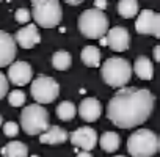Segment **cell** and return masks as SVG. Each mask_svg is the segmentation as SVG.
<instances>
[{"label":"cell","mask_w":160,"mask_h":157,"mask_svg":"<svg viewBox=\"0 0 160 157\" xmlns=\"http://www.w3.org/2000/svg\"><path fill=\"white\" fill-rule=\"evenodd\" d=\"M25 99H27V96H25V93L21 91V90H14V91H11L10 96H8V102H10V105H13V107H22V105L25 104Z\"/></svg>","instance_id":"603a6c76"},{"label":"cell","mask_w":160,"mask_h":157,"mask_svg":"<svg viewBox=\"0 0 160 157\" xmlns=\"http://www.w3.org/2000/svg\"><path fill=\"white\" fill-rule=\"evenodd\" d=\"M14 18H16V21H18L19 24H28L30 19H32V13H30V10H27V8H19V10H16Z\"/></svg>","instance_id":"cb8c5ba5"},{"label":"cell","mask_w":160,"mask_h":157,"mask_svg":"<svg viewBox=\"0 0 160 157\" xmlns=\"http://www.w3.org/2000/svg\"><path fill=\"white\" fill-rule=\"evenodd\" d=\"M99 41H101V46H107V39H105V36H104V38H101Z\"/></svg>","instance_id":"4dcf8cb0"},{"label":"cell","mask_w":160,"mask_h":157,"mask_svg":"<svg viewBox=\"0 0 160 157\" xmlns=\"http://www.w3.org/2000/svg\"><path fill=\"white\" fill-rule=\"evenodd\" d=\"M135 30L140 35H152L160 38V14L152 10H143L137 18Z\"/></svg>","instance_id":"ba28073f"},{"label":"cell","mask_w":160,"mask_h":157,"mask_svg":"<svg viewBox=\"0 0 160 157\" xmlns=\"http://www.w3.org/2000/svg\"><path fill=\"white\" fill-rule=\"evenodd\" d=\"M80 58H82V61L87 66L98 68L101 63V50L94 46H87V47H83L82 53H80Z\"/></svg>","instance_id":"ac0fdd59"},{"label":"cell","mask_w":160,"mask_h":157,"mask_svg":"<svg viewBox=\"0 0 160 157\" xmlns=\"http://www.w3.org/2000/svg\"><path fill=\"white\" fill-rule=\"evenodd\" d=\"M22 130L28 135H41L49 129V113L39 104H30L21 113Z\"/></svg>","instance_id":"8992f818"},{"label":"cell","mask_w":160,"mask_h":157,"mask_svg":"<svg viewBox=\"0 0 160 157\" xmlns=\"http://www.w3.org/2000/svg\"><path fill=\"white\" fill-rule=\"evenodd\" d=\"M32 77H33V71L27 61H14L10 64L7 78H10L11 84L18 87H24L28 82H32Z\"/></svg>","instance_id":"30bf717a"},{"label":"cell","mask_w":160,"mask_h":157,"mask_svg":"<svg viewBox=\"0 0 160 157\" xmlns=\"http://www.w3.org/2000/svg\"><path fill=\"white\" fill-rule=\"evenodd\" d=\"M132 71H135V74L141 78V80H151L152 75H154V66H152V61L141 55L135 60V64L132 68Z\"/></svg>","instance_id":"2e32d148"},{"label":"cell","mask_w":160,"mask_h":157,"mask_svg":"<svg viewBox=\"0 0 160 157\" xmlns=\"http://www.w3.org/2000/svg\"><path fill=\"white\" fill-rule=\"evenodd\" d=\"M68 138V132L60 126H49V129L39 135V141L44 144H61Z\"/></svg>","instance_id":"9a60e30c"},{"label":"cell","mask_w":160,"mask_h":157,"mask_svg":"<svg viewBox=\"0 0 160 157\" xmlns=\"http://www.w3.org/2000/svg\"><path fill=\"white\" fill-rule=\"evenodd\" d=\"M32 7V16L39 27L53 28L61 22L63 10L57 0H33Z\"/></svg>","instance_id":"277c9868"},{"label":"cell","mask_w":160,"mask_h":157,"mask_svg":"<svg viewBox=\"0 0 160 157\" xmlns=\"http://www.w3.org/2000/svg\"><path fill=\"white\" fill-rule=\"evenodd\" d=\"M30 93L36 104H50L53 102L60 94V85L55 78L47 75H39L32 82Z\"/></svg>","instance_id":"52a82bcc"},{"label":"cell","mask_w":160,"mask_h":157,"mask_svg":"<svg viewBox=\"0 0 160 157\" xmlns=\"http://www.w3.org/2000/svg\"><path fill=\"white\" fill-rule=\"evenodd\" d=\"M158 137L149 129L135 130L127 140V151L132 157H152L158 151Z\"/></svg>","instance_id":"3957f363"},{"label":"cell","mask_w":160,"mask_h":157,"mask_svg":"<svg viewBox=\"0 0 160 157\" xmlns=\"http://www.w3.org/2000/svg\"><path fill=\"white\" fill-rule=\"evenodd\" d=\"M52 64H53V68L58 69V71L68 69V68L71 66V55H69V52H66V50H58V52H55L53 57H52Z\"/></svg>","instance_id":"7402d4cb"},{"label":"cell","mask_w":160,"mask_h":157,"mask_svg":"<svg viewBox=\"0 0 160 157\" xmlns=\"http://www.w3.org/2000/svg\"><path fill=\"white\" fill-rule=\"evenodd\" d=\"M39 41H41V35L35 24H27L25 27L16 32L14 43L19 44L22 49H33L36 44H39Z\"/></svg>","instance_id":"4fadbf2b"},{"label":"cell","mask_w":160,"mask_h":157,"mask_svg":"<svg viewBox=\"0 0 160 157\" xmlns=\"http://www.w3.org/2000/svg\"><path fill=\"white\" fill-rule=\"evenodd\" d=\"M154 60L155 61H160V46H155L154 47Z\"/></svg>","instance_id":"83f0119b"},{"label":"cell","mask_w":160,"mask_h":157,"mask_svg":"<svg viewBox=\"0 0 160 157\" xmlns=\"http://www.w3.org/2000/svg\"><path fill=\"white\" fill-rule=\"evenodd\" d=\"M119 143H121V138L116 132H104L99 138V144L101 148L105 151V152H115L118 148H119Z\"/></svg>","instance_id":"e0dca14e"},{"label":"cell","mask_w":160,"mask_h":157,"mask_svg":"<svg viewBox=\"0 0 160 157\" xmlns=\"http://www.w3.org/2000/svg\"><path fill=\"white\" fill-rule=\"evenodd\" d=\"M7 94H8V78L0 71V99H3Z\"/></svg>","instance_id":"484cf974"},{"label":"cell","mask_w":160,"mask_h":157,"mask_svg":"<svg viewBox=\"0 0 160 157\" xmlns=\"http://www.w3.org/2000/svg\"><path fill=\"white\" fill-rule=\"evenodd\" d=\"M71 143L85 152H90L98 144V134L93 127H78L72 132Z\"/></svg>","instance_id":"9c48e42d"},{"label":"cell","mask_w":160,"mask_h":157,"mask_svg":"<svg viewBox=\"0 0 160 157\" xmlns=\"http://www.w3.org/2000/svg\"><path fill=\"white\" fill-rule=\"evenodd\" d=\"M75 105L72 104V102H69V101H63L58 107H57V110H55V113H57V116L60 118V119H63V121H71L74 116H75Z\"/></svg>","instance_id":"44dd1931"},{"label":"cell","mask_w":160,"mask_h":157,"mask_svg":"<svg viewBox=\"0 0 160 157\" xmlns=\"http://www.w3.org/2000/svg\"><path fill=\"white\" fill-rule=\"evenodd\" d=\"M16 52H18V47H16L14 38L10 33L0 30V68L10 66L16 58Z\"/></svg>","instance_id":"7c38bea8"},{"label":"cell","mask_w":160,"mask_h":157,"mask_svg":"<svg viewBox=\"0 0 160 157\" xmlns=\"http://www.w3.org/2000/svg\"><path fill=\"white\" fill-rule=\"evenodd\" d=\"M78 30L85 38L101 39L108 32V19L102 11L94 8L85 10L78 18Z\"/></svg>","instance_id":"5b68a950"},{"label":"cell","mask_w":160,"mask_h":157,"mask_svg":"<svg viewBox=\"0 0 160 157\" xmlns=\"http://www.w3.org/2000/svg\"><path fill=\"white\" fill-rule=\"evenodd\" d=\"M102 78L112 88H122L132 77V64L126 58L110 57L101 68Z\"/></svg>","instance_id":"7a4b0ae2"},{"label":"cell","mask_w":160,"mask_h":157,"mask_svg":"<svg viewBox=\"0 0 160 157\" xmlns=\"http://www.w3.org/2000/svg\"><path fill=\"white\" fill-rule=\"evenodd\" d=\"M2 154H5L7 157H27L28 155V148L22 141H10L2 149Z\"/></svg>","instance_id":"d6986e66"},{"label":"cell","mask_w":160,"mask_h":157,"mask_svg":"<svg viewBox=\"0 0 160 157\" xmlns=\"http://www.w3.org/2000/svg\"><path fill=\"white\" fill-rule=\"evenodd\" d=\"M154 94L143 88H122L107 105L108 119L121 129H132L143 124L154 110Z\"/></svg>","instance_id":"6da1fadb"},{"label":"cell","mask_w":160,"mask_h":157,"mask_svg":"<svg viewBox=\"0 0 160 157\" xmlns=\"http://www.w3.org/2000/svg\"><path fill=\"white\" fill-rule=\"evenodd\" d=\"M68 3L69 5H80L82 2H80V0H68Z\"/></svg>","instance_id":"f546056e"},{"label":"cell","mask_w":160,"mask_h":157,"mask_svg":"<svg viewBox=\"0 0 160 157\" xmlns=\"http://www.w3.org/2000/svg\"><path fill=\"white\" fill-rule=\"evenodd\" d=\"M32 157H39V155H32Z\"/></svg>","instance_id":"d6a6232c"},{"label":"cell","mask_w":160,"mask_h":157,"mask_svg":"<svg viewBox=\"0 0 160 157\" xmlns=\"http://www.w3.org/2000/svg\"><path fill=\"white\" fill-rule=\"evenodd\" d=\"M105 39H107V46L115 52H124L129 49V44H130V35L127 28L119 27V25L110 28L105 33Z\"/></svg>","instance_id":"8fae6325"},{"label":"cell","mask_w":160,"mask_h":157,"mask_svg":"<svg viewBox=\"0 0 160 157\" xmlns=\"http://www.w3.org/2000/svg\"><path fill=\"white\" fill-rule=\"evenodd\" d=\"M118 13L122 18H135V14L138 13V2L135 0H121L118 3Z\"/></svg>","instance_id":"ffe728a7"},{"label":"cell","mask_w":160,"mask_h":157,"mask_svg":"<svg viewBox=\"0 0 160 157\" xmlns=\"http://www.w3.org/2000/svg\"><path fill=\"white\" fill-rule=\"evenodd\" d=\"M102 113V105L98 99L94 98H85L78 105V115L82 119L88 121V123H93V121H98V118L101 116Z\"/></svg>","instance_id":"5bb4252c"},{"label":"cell","mask_w":160,"mask_h":157,"mask_svg":"<svg viewBox=\"0 0 160 157\" xmlns=\"http://www.w3.org/2000/svg\"><path fill=\"white\" fill-rule=\"evenodd\" d=\"M3 126V119H2V115H0V127Z\"/></svg>","instance_id":"1f68e13d"},{"label":"cell","mask_w":160,"mask_h":157,"mask_svg":"<svg viewBox=\"0 0 160 157\" xmlns=\"http://www.w3.org/2000/svg\"><path fill=\"white\" fill-rule=\"evenodd\" d=\"M116 157H124V155H116Z\"/></svg>","instance_id":"836d02e7"},{"label":"cell","mask_w":160,"mask_h":157,"mask_svg":"<svg viewBox=\"0 0 160 157\" xmlns=\"http://www.w3.org/2000/svg\"><path fill=\"white\" fill-rule=\"evenodd\" d=\"M77 157H93L90 152H85V151H82V152H78V155Z\"/></svg>","instance_id":"f1b7e54d"},{"label":"cell","mask_w":160,"mask_h":157,"mask_svg":"<svg viewBox=\"0 0 160 157\" xmlns=\"http://www.w3.org/2000/svg\"><path fill=\"white\" fill-rule=\"evenodd\" d=\"M94 10H98V11H104L105 8H107V2H105V0H96V2H94Z\"/></svg>","instance_id":"4316f807"},{"label":"cell","mask_w":160,"mask_h":157,"mask_svg":"<svg viewBox=\"0 0 160 157\" xmlns=\"http://www.w3.org/2000/svg\"><path fill=\"white\" fill-rule=\"evenodd\" d=\"M3 132H5L7 137H16V135L19 134V126H18L16 123L10 121V123L3 124Z\"/></svg>","instance_id":"d4e9b609"}]
</instances>
